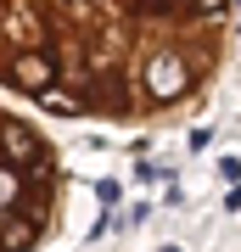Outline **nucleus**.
Instances as JSON below:
<instances>
[{
    "instance_id": "nucleus-1",
    "label": "nucleus",
    "mask_w": 241,
    "mask_h": 252,
    "mask_svg": "<svg viewBox=\"0 0 241 252\" xmlns=\"http://www.w3.org/2000/svg\"><path fill=\"white\" fill-rule=\"evenodd\" d=\"M230 56V0H0V90L68 124H174Z\"/></svg>"
},
{
    "instance_id": "nucleus-2",
    "label": "nucleus",
    "mask_w": 241,
    "mask_h": 252,
    "mask_svg": "<svg viewBox=\"0 0 241 252\" xmlns=\"http://www.w3.org/2000/svg\"><path fill=\"white\" fill-rule=\"evenodd\" d=\"M68 196L56 140L28 112L0 101V252H39Z\"/></svg>"
}]
</instances>
